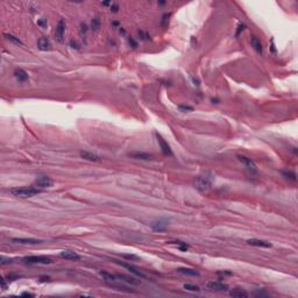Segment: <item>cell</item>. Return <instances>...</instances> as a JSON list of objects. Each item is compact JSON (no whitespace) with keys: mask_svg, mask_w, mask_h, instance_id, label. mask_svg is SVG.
Returning a JSON list of instances; mask_svg holds the SVG:
<instances>
[{"mask_svg":"<svg viewBox=\"0 0 298 298\" xmlns=\"http://www.w3.org/2000/svg\"><path fill=\"white\" fill-rule=\"evenodd\" d=\"M214 181V175L212 172H203L202 175H199L196 177V179L193 182V185L194 187L200 191V192H204V191H207L210 190L211 187H212V183Z\"/></svg>","mask_w":298,"mask_h":298,"instance_id":"cell-1","label":"cell"},{"mask_svg":"<svg viewBox=\"0 0 298 298\" xmlns=\"http://www.w3.org/2000/svg\"><path fill=\"white\" fill-rule=\"evenodd\" d=\"M40 192H41V189H37V187H17V189L11 190V193L18 198H30Z\"/></svg>","mask_w":298,"mask_h":298,"instance_id":"cell-2","label":"cell"},{"mask_svg":"<svg viewBox=\"0 0 298 298\" xmlns=\"http://www.w3.org/2000/svg\"><path fill=\"white\" fill-rule=\"evenodd\" d=\"M22 261L28 264H50L53 262L49 257L46 256H26L22 258Z\"/></svg>","mask_w":298,"mask_h":298,"instance_id":"cell-3","label":"cell"},{"mask_svg":"<svg viewBox=\"0 0 298 298\" xmlns=\"http://www.w3.org/2000/svg\"><path fill=\"white\" fill-rule=\"evenodd\" d=\"M35 185L41 189H46V187H51L54 185V182L50 177L48 176H39L35 181Z\"/></svg>","mask_w":298,"mask_h":298,"instance_id":"cell-4","label":"cell"},{"mask_svg":"<svg viewBox=\"0 0 298 298\" xmlns=\"http://www.w3.org/2000/svg\"><path fill=\"white\" fill-rule=\"evenodd\" d=\"M65 33V22L63 19H61L58 21V24L56 26V29H55V35H56V40L58 42H63V37H64Z\"/></svg>","mask_w":298,"mask_h":298,"instance_id":"cell-5","label":"cell"},{"mask_svg":"<svg viewBox=\"0 0 298 298\" xmlns=\"http://www.w3.org/2000/svg\"><path fill=\"white\" fill-rule=\"evenodd\" d=\"M206 288L212 291H227L228 290L227 284H224L220 282H209V283H206Z\"/></svg>","mask_w":298,"mask_h":298,"instance_id":"cell-6","label":"cell"},{"mask_svg":"<svg viewBox=\"0 0 298 298\" xmlns=\"http://www.w3.org/2000/svg\"><path fill=\"white\" fill-rule=\"evenodd\" d=\"M156 138H157V142L160 143V147L162 149V153L164 155H168V156H172V150L170 149V146L164 141V139L161 136L160 134H156Z\"/></svg>","mask_w":298,"mask_h":298,"instance_id":"cell-7","label":"cell"},{"mask_svg":"<svg viewBox=\"0 0 298 298\" xmlns=\"http://www.w3.org/2000/svg\"><path fill=\"white\" fill-rule=\"evenodd\" d=\"M238 158H239V161H240V162H242V163L245 164V165H246V168H247V169L249 170V171H253V172H256V170H257L256 164L254 163V162L251 161V158L246 157V156H241V155H239V156H238Z\"/></svg>","mask_w":298,"mask_h":298,"instance_id":"cell-8","label":"cell"},{"mask_svg":"<svg viewBox=\"0 0 298 298\" xmlns=\"http://www.w3.org/2000/svg\"><path fill=\"white\" fill-rule=\"evenodd\" d=\"M12 242H14V243H20V245H37V243H41L42 240L25 239V238H14V239H12Z\"/></svg>","mask_w":298,"mask_h":298,"instance_id":"cell-9","label":"cell"},{"mask_svg":"<svg viewBox=\"0 0 298 298\" xmlns=\"http://www.w3.org/2000/svg\"><path fill=\"white\" fill-rule=\"evenodd\" d=\"M247 243L251 246H255V247H262V248H271V243L264 240H258V239H251L247 241Z\"/></svg>","mask_w":298,"mask_h":298,"instance_id":"cell-10","label":"cell"},{"mask_svg":"<svg viewBox=\"0 0 298 298\" xmlns=\"http://www.w3.org/2000/svg\"><path fill=\"white\" fill-rule=\"evenodd\" d=\"M251 47H253V49L256 51L257 54H262L263 51V48H262V43H261V41L258 40V37L255 35L251 36Z\"/></svg>","mask_w":298,"mask_h":298,"instance_id":"cell-11","label":"cell"},{"mask_svg":"<svg viewBox=\"0 0 298 298\" xmlns=\"http://www.w3.org/2000/svg\"><path fill=\"white\" fill-rule=\"evenodd\" d=\"M37 48L40 50H43V51L50 50L51 49V42L49 41V39H47V37H41L37 41Z\"/></svg>","mask_w":298,"mask_h":298,"instance_id":"cell-12","label":"cell"},{"mask_svg":"<svg viewBox=\"0 0 298 298\" xmlns=\"http://www.w3.org/2000/svg\"><path fill=\"white\" fill-rule=\"evenodd\" d=\"M119 263L121 267H123V268L128 269L129 271L132 273V274H134L135 276H138V277H140V278H146V275L142 274L140 270H138V269L135 268V267H133V266H130V264H127V263H121V262H117Z\"/></svg>","mask_w":298,"mask_h":298,"instance_id":"cell-13","label":"cell"},{"mask_svg":"<svg viewBox=\"0 0 298 298\" xmlns=\"http://www.w3.org/2000/svg\"><path fill=\"white\" fill-rule=\"evenodd\" d=\"M168 227V221L165 220H158V221H154L152 224V228L156 232H164Z\"/></svg>","mask_w":298,"mask_h":298,"instance_id":"cell-14","label":"cell"},{"mask_svg":"<svg viewBox=\"0 0 298 298\" xmlns=\"http://www.w3.org/2000/svg\"><path fill=\"white\" fill-rule=\"evenodd\" d=\"M81 156H82L84 160H86V161H90V162H99L100 158L99 156H97L96 154H93V153H90V152H85V150H81Z\"/></svg>","mask_w":298,"mask_h":298,"instance_id":"cell-15","label":"cell"},{"mask_svg":"<svg viewBox=\"0 0 298 298\" xmlns=\"http://www.w3.org/2000/svg\"><path fill=\"white\" fill-rule=\"evenodd\" d=\"M229 295L232 297H236V298L248 297V292L246 291V290H243V289H241V288H234V289H232L229 291Z\"/></svg>","mask_w":298,"mask_h":298,"instance_id":"cell-16","label":"cell"},{"mask_svg":"<svg viewBox=\"0 0 298 298\" xmlns=\"http://www.w3.org/2000/svg\"><path fill=\"white\" fill-rule=\"evenodd\" d=\"M61 256L66 258V260H70V261H79V260H81V256H79L77 253L71 251H62V253H61Z\"/></svg>","mask_w":298,"mask_h":298,"instance_id":"cell-17","label":"cell"},{"mask_svg":"<svg viewBox=\"0 0 298 298\" xmlns=\"http://www.w3.org/2000/svg\"><path fill=\"white\" fill-rule=\"evenodd\" d=\"M132 157L134 158H138V160H145V161H149V160H153V156L152 154H148V153H142V152H135V153H132V154H129Z\"/></svg>","mask_w":298,"mask_h":298,"instance_id":"cell-18","label":"cell"},{"mask_svg":"<svg viewBox=\"0 0 298 298\" xmlns=\"http://www.w3.org/2000/svg\"><path fill=\"white\" fill-rule=\"evenodd\" d=\"M14 76L20 83H25L26 81H28V74L22 69H17L14 72Z\"/></svg>","mask_w":298,"mask_h":298,"instance_id":"cell-19","label":"cell"},{"mask_svg":"<svg viewBox=\"0 0 298 298\" xmlns=\"http://www.w3.org/2000/svg\"><path fill=\"white\" fill-rule=\"evenodd\" d=\"M117 278L121 281H125L129 284H134V285H138L140 283V281H136L134 277H129V276H126V275H117Z\"/></svg>","mask_w":298,"mask_h":298,"instance_id":"cell-20","label":"cell"},{"mask_svg":"<svg viewBox=\"0 0 298 298\" xmlns=\"http://www.w3.org/2000/svg\"><path fill=\"white\" fill-rule=\"evenodd\" d=\"M178 273H181L183 275H187V276H199V274L194 270V269L190 268H178L177 269Z\"/></svg>","mask_w":298,"mask_h":298,"instance_id":"cell-21","label":"cell"},{"mask_svg":"<svg viewBox=\"0 0 298 298\" xmlns=\"http://www.w3.org/2000/svg\"><path fill=\"white\" fill-rule=\"evenodd\" d=\"M5 36H6V39L8 40V41H11L12 43H14V44H17V46H24L22 41H21L19 37H17V36L12 35V34H5Z\"/></svg>","mask_w":298,"mask_h":298,"instance_id":"cell-22","label":"cell"},{"mask_svg":"<svg viewBox=\"0 0 298 298\" xmlns=\"http://www.w3.org/2000/svg\"><path fill=\"white\" fill-rule=\"evenodd\" d=\"M99 274H100V276L106 281H112V282H115V281H117V276H115V275H112V274H110V273H107V271H104V270H103V271H100Z\"/></svg>","mask_w":298,"mask_h":298,"instance_id":"cell-23","label":"cell"},{"mask_svg":"<svg viewBox=\"0 0 298 298\" xmlns=\"http://www.w3.org/2000/svg\"><path fill=\"white\" fill-rule=\"evenodd\" d=\"M170 243L176 245L181 251H187V249H189V245H187V242H183V241H171Z\"/></svg>","mask_w":298,"mask_h":298,"instance_id":"cell-24","label":"cell"},{"mask_svg":"<svg viewBox=\"0 0 298 298\" xmlns=\"http://www.w3.org/2000/svg\"><path fill=\"white\" fill-rule=\"evenodd\" d=\"M183 288H184L185 290H189V291H196V292L200 291V289H199L198 285H193V284H189V283L184 284V285H183Z\"/></svg>","mask_w":298,"mask_h":298,"instance_id":"cell-25","label":"cell"},{"mask_svg":"<svg viewBox=\"0 0 298 298\" xmlns=\"http://www.w3.org/2000/svg\"><path fill=\"white\" fill-rule=\"evenodd\" d=\"M282 175L286 177L288 179H291V181H296V174L292 172V171H282Z\"/></svg>","mask_w":298,"mask_h":298,"instance_id":"cell-26","label":"cell"},{"mask_svg":"<svg viewBox=\"0 0 298 298\" xmlns=\"http://www.w3.org/2000/svg\"><path fill=\"white\" fill-rule=\"evenodd\" d=\"M91 26H92V29L93 30H97L98 28H99L100 26V19L98 18V17H96V18L92 20V22H91Z\"/></svg>","mask_w":298,"mask_h":298,"instance_id":"cell-27","label":"cell"},{"mask_svg":"<svg viewBox=\"0 0 298 298\" xmlns=\"http://www.w3.org/2000/svg\"><path fill=\"white\" fill-rule=\"evenodd\" d=\"M138 34H139V36H140L142 40H152V39H150V35H149L148 33H146V32H143V30H139Z\"/></svg>","mask_w":298,"mask_h":298,"instance_id":"cell-28","label":"cell"},{"mask_svg":"<svg viewBox=\"0 0 298 298\" xmlns=\"http://www.w3.org/2000/svg\"><path fill=\"white\" fill-rule=\"evenodd\" d=\"M37 26H39V27H41V28H46V27L48 26L47 19H44V18L39 19V20H37Z\"/></svg>","mask_w":298,"mask_h":298,"instance_id":"cell-29","label":"cell"},{"mask_svg":"<svg viewBox=\"0 0 298 298\" xmlns=\"http://www.w3.org/2000/svg\"><path fill=\"white\" fill-rule=\"evenodd\" d=\"M170 15H171L170 13H167V14H164L163 17H162V21H161L162 26H167V25H168V22H169Z\"/></svg>","mask_w":298,"mask_h":298,"instance_id":"cell-30","label":"cell"},{"mask_svg":"<svg viewBox=\"0 0 298 298\" xmlns=\"http://www.w3.org/2000/svg\"><path fill=\"white\" fill-rule=\"evenodd\" d=\"M245 29H246V25L242 24V22H240V24L238 25V29H236V33H235V35H236V36L240 35V33H241V32H243Z\"/></svg>","mask_w":298,"mask_h":298,"instance_id":"cell-31","label":"cell"},{"mask_svg":"<svg viewBox=\"0 0 298 298\" xmlns=\"http://www.w3.org/2000/svg\"><path fill=\"white\" fill-rule=\"evenodd\" d=\"M86 32H88V26H86L85 24H81V30H79L81 36H85Z\"/></svg>","mask_w":298,"mask_h":298,"instance_id":"cell-32","label":"cell"},{"mask_svg":"<svg viewBox=\"0 0 298 298\" xmlns=\"http://www.w3.org/2000/svg\"><path fill=\"white\" fill-rule=\"evenodd\" d=\"M269 49H270V51H271L273 54H276V53H277V50H276V47H275L274 39H271V40H270V47H269Z\"/></svg>","mask_w":298,"mask_h":298,"instance_id":"cell-33","label":"cell"},{"mask_svg":"<svg viewBox=\"0 0 298 298\" xmlns=\"http://www.w3.org/2000/svg\"><path fill=\"white\" fill-rule=\"evenodd\" d=\"M13 260H11V258H5L4 256H1V258H0V263L4 266V264H7V263H12Z\"/></svg>","mask_w":298,"mask_h":298,"instance_id":"cell-34","label":"cell"},{"mask_svg":"<svg viewBox=\"0 0 298 298\" xmlns=\"http://www.w3.org/2000/svg\"><path fill=\"white\" fill-rule=\"evenodd\" d=\"M181 111H183V112H187V111H193V108L191 107V106H183V105H181L179 107H178Z\"/></svg>","mask_w":298,"mask_h":298,"instance_id":"cell-35","label":"cell"},{"mask_svg":"<svg viewBox=\"0 0 298 298\" xmlns=\"http://www.w3.org/2000/svg\"><path fill=\"white\" fill-rule=\"evenodd\" d=\"M123 257H125V258H127V260H138V256H135V255H128V254H123V255H121Z\"/></svg>","mask_w":298,"mask_h":298,"instance_id":"cell-36","label":"cell"},{"mask_svg":"<svg viewBox=\"0 0 298 298\" xmlns=\"http://www.w3.org/2000/svg\"><path fill=\"white\" fill-rule=\"evenodd\" d=\"M118 11H119V6H118L117 4H112V5H111V12L117 13Z\"/></svg>","mask_w":298,"mask_h":298,"instance_id":"cell-37","label":"cell"},{"mask_svg":"<svg viewBox=\"0 0 298 298\" xmlns=\"http://www.w3.org/2000/svg\"><path fill=\"white\" fill-rule=\"evenodd\" d=\"M70 46H71V48H76V49H78V44H77V42L74 41V40H71L70 41Z\"/></svg>","mask_w":298,"mask_h":298,"instance_id":"cell-38","label":"cell"},{"mask_svg":"<svg viewBox=\"0 0 298 298\" xmlns=\"http://www.w3.org/2000/svg\"><path fill=\"white\" fill-rule=\"evenodd\" d=\"M128 41H129V43H130V44L133 46V48H136V46H138V44H136V42H135L134 40H133V39H129Z\"/></svg>","mask_w":298,"mask_h":298,"instance_id":"cell-39","label":"cell"},{"mask_svg":"<svg viewBox=\"0 0 298 298\" xmlns=\"http://www.w3.org/2000/svg\"><path fill=\"white\" fill-rule=\"evenodd\" d=\"M1 288L4 290H6V283H5V278H1Z\"/></svg>","mask_w":298,"mask_h":298,"instance_id":"cell-40","label":"cell"},{"mask_svg":"<svg viewBox=\"0 0 298 298\" xmlns=\"http://www.w3.org/2000/svg\"><path fill=\"white\" fill-rule=\"evenodd\" d=\"M218 275H224V276H225V275H228V276H231L232 273H231V271H221V273H218Z\"/></svg>","mask_w":298,"mask_h":298,"instance_id":"cell-41","label":"cell"},{"mask_svg":"<svg viewBox=\"0 0 298 298\" xmlns=\"http://www.w3.org/2000/svg\"><path fill=\"white\" fill-rule=\"evenodd\" d=\"M22 296H28V297H34V293H29V292H24Z\"/></svg>","mask_w":298,"mask_h":298,"instance_id":"cell-42","label":"cell"},{"mask_svg":"<svg viewBox=\"0 0 298 298\" xmlns=\"http://www.w3.org/2000/svg\"><path fill=\"white\" fill-rule=\"evenodd\" d=\"M256 295H258V296H268L267 293H264V292H261V291H260V292H256Z\"/></svg>","mask_w":298,"mask_h":298,"instance_id":"cell-43","label":"cell"},{"mask_svg":"<svg viewBox=\"0 0 298 298\" xmlns=\"http://www.w3.org/2000/svg\"><path fill=\"white\" fill-rule=\"evenodd\" d=\"M41 281H42V282H44V281H49V277H42Z\"/></svg>","mask_w":298,"mask_h":298,"instance_id":"cell-44","label":"cell"},{"mask_svg":"<svg viewBox=\"0 0 298 298\" xmlns=\"http://www.w3.org/2000/svg\"><path fill=\"white\" fill-rule=\"evenodd\" d=\"M212 103L213 104H218V99H212Z\"/></svg>","mask_w":298,"mask_h":298,"instance_id":"cell-45","label":"cell"}]
</instances>
